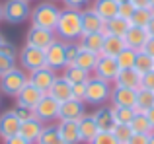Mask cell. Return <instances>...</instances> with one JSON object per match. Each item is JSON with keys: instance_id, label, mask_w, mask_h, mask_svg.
I'll list each match as a JSON object with an SVG mask.
<instances>
[{"instance_id": "ab89813d", "label": "cell", "mask_w": 154, "mask_h": 144, "mask_svg": "<svg viewBox=\"0 0 154 144\" xmlns=\"http://www.w3.org/2000/svg\"><path fill=\"white\" fill-rule=\"evenodd\" d=\"M90 144H119V142L115 140V136H113L109 130H100V133L92 138Z\"/></svg>"}, {"instance_id": "9a60e30c", "label": "cell", "mask_w": 154, "mask_h": 144, "mask_svg": "<svg viewBox=\"0 0 154 144\" xmlns=\"http://www.w3.org/2000/svg\"><path fill=\"white\" fill-rule=\"evenodd\" d=\"M148 31H146V27H139V26H129V29H127V33L123 35V41H125V45L127 47H131V49H135V51H140L144 47V43L148 41Z\"/></svg>"}, {"instance_id": "7a4b0ae2", "label": "cell", "mask_w": 154, "mask_h": 144, "mask_svg": "<svg viewBox=\"0 0 154 144\" xmlns=\"http://www.w3.org/2000/svg\"><path fill=\"white\" fill-rule=\"evenodd\" d=\"M59 16L60 10L55 6L53 2H41L31 10V26H39V27H45V29L55 31L57 22H59Z\"/></svg>"}, {"instance_id": "f5cc1de1", "label": "cell", "mask_w": 154, "mask_h": 144, "mask_svg": "<svg viewBox=\"0 0 154 144\" xmlns=\"http://www.w3.org/2000/svg\"><path fill=\"white\" fill-rule=\"evenodd\" d=\"M146 31H148V35H150V37H154V14H152L150 22H148V26H146Z\"/></svg>"}, {"instance_id": "52a82bcc", "label": "cell", "mask_w": 154, "mask_h": 144, "mask_svg": "<svg viewBox=\"0 0 154 144\" xmlns=\"http://www.w3.org/2000/svg\"><path fill=\"white\" fill-rule=\"evenodd\" d=\"M59 107H60V103L55 98H51L49 94H45L43 99L35 105V117L39 121H43L45 125L53 121H59Z\"/></svg>"}, {"instance_id": "ac0fdd59", "label": "cell", "mask_w": 154, "mask_h": 144, "mask_svg": "<svg viewBox=\"0 0 154 144\" xmlns=\"http://www.w3.org/2000/svg\"><path fill=\"white\" fill-rule=\"evenodd\" d=\"M18 130H20V119L16 117L14 109L4 111V113L0 115V138L6 140V138L18 134Z\"/></svg>"}, {"instance_id": "603a6c76", "label": "cell", "mask_w": 154, "mask_h": 144, "mask_svg": "<svg viewBox=\"0 0 154 144\" xmlns=\"http://www.w3.org/2000/svg\"><path fill=\"white\" fill-rule=\"evenodd\" d=\"M140 78L135 68H121L117 78L113 80V86H125V88H133V90H139L140 88Z\"/></svg>"}, {"instance_id": "816d5d0a", "label": "cell", "mask_w": 154, "mask_h": 144, "mask_svg": "<svg viewBox=\"0 0 154 144\" xmlns=\"http://www.w3.org/2000/svg\"><path fill=\"white\" fill-rule=\"evenodd\" d=\"M144 115H146V119L150 121V125H152V129H154V105L148 111H144Z\"/></svg>"}, {"instance_id": "277c9868", "label": "cell", "mask_w": 154, "mask_h": 144, "mask_svg": "<svg viewBox=\"0 0 154 144\" xmlns=\"http://www.w3.org/2000/svg\"><path fill=\"white\" fill-rule=\"evenodd\" d=\"M31 18V6L27 0H6L2 4V20L8 23H22Z\"/></svg>"}, {"instance_id": "d6a6232c", "label": "cell", "mask_w": 154, "mask_h": 144, "mask_svg": "<svg viewBox=\"0 0 154 144\" xmlns=\"http://www.w3.org/2000/svg\"><path fill=\"white\" fill-rule=\"evenodd\" d=\"M131 125V129H133V133H143V134H150L152 133V125H150V121L146 119V115L144 113H139L137 111L135 113V117H133V121L129 123Z\"/></svg>"}, {"instance_id": "7bdbcfd3", "label": "cell", "mask_w": 154, "mask_h": 144, "mask_svg": "<svg viewBox=\"0 0 154 144\" xmlns=\"http://www.w3.org/2000/svg\"><path fill=\"white\" fill-rule=\"evenodd\" d=\"M12 68H16V58L6 57V55L0 53V76H4L6 72H10Z\"/></svg>"}, {"instance_id": "836d02e7", "label": "cell", "mask_w": 154, "mask_h": 144, "mask_svg": "<svg viewBox=\"0 0 154 144\" xmlns=\"http://www.w3.org/2000/svg\"><path fill=\"white\" fill-rule=\"evenodd\" d=\"M137 53H139V51L131 49V47H125V49H123V51H121V53L115 57L117 64H119V70H121V68H133V66H135Z\"/></svg>"}, {"instance_id": "5bb4252c", "label": "cell", "mask_w": 154, "mask_h": 144, "mask_svg": "<svg viewBox=\"0 0 154 144\" xmlns=\"http://www.w3.org/2000/svg\"><path fill=\"white\" fill-rule=\"evenodd\" d=\"M82 115H86V109H84V101L80 99H66L59 107V119L63 121H78Z\"/></svg>"}, {"instance_id": "f6af8a7d", "label": "cell", "mask_w": 154, "mask_h": 144, "mask_svg": "<svg viewBox=\"0 0 154 144\" xmlns=\"http://www.w3.org/2000/svg\"><path fill=\"white\" fill-rule=\"evenodd\" d=\"M140 86L146 88V90H152V92H154V70L146 72V74H143V78H140Z\"/></svg>"}, {"instance_id": "83f0119b", "label": "cell", "mask_w": 154, "mask_h": 144, "mask_svg": "<svg viewBox=\"0 0 154 144\" xmlns=\"http://www.w3.org/2000/svg\"><path fill=\"white\" fill-rule=\"evenodd\" d=\"M35 144H64V142H63V138H60V134H59L57 125L47 123V125L43 127V130H41V134H39V138H37Z\"/></svg>"}, {"instance_id": "3957f363", "label": "cell", "mask_w": 154, "mask_h": 144, "mask_svg": "<svg viewBox=\"0 0 154 144\" xmlns=\"http://www.w3.org/2000/svg\"><path fill=\"white\" fill-rule=\"evenodd\" d=\"M109 95H111V82H105V80L98 78V76H90V78H88L84 103L103 105L105 101H109Z\"/></svg>"}, {"instance_id": "d590c367", "label": "cell", "mask_w": 154, "mask_h": 144, "mask_svg": "<svg viewBox=\"0 0 154 144\" xmlns=\"http://www.w3.org/2000/svg\"><path fill=\"white\" fill-rule=\"evenodd\" d=\"M135 113H137L135 107H113L115 123H121V125H129V123L133 121V117H135Z\"/></svg>"}, {"instance_id": "6da1fadb", "label": "cell", "mask_w": 154, "mask_h": 144, "mask_svg": "<svg viewBox=\"0 0 154 144\" xmlns=\"http://www.w3.org/2000/svg\"><path fill=\"white\" fill-rule=\"evenodd\" d=\"M55 33L63 41H78L82 35V23H80V10L64 8L60 10L59 22H57Z\"/></svg>"}, {"instance_id": "8fae6325", "label": "cell", "mask_w": 154, "mask_h": 144, "mask_svg": "<svg viewBox=\"0 0 154 144\" xmlns=\"http://www.w3.org/2000/svg\"><path fill=\"white\" fill-rule=\"evenodd\" d=\"M109 101L113 107H135L137 103V90L125 86H113Z\"/></svg>"}, {"instance_id": "ba28073f", "label": "cell", "mask_w": 154, "mask_h": 144, "mask_svg": "<svg viewBox=\"0 0 154 144\" xmlns=\"http://www.w3.org/2000/svg\"><path fill=\"white\" fill-rule=\"evenodd\" d=\"M55 39H57L55 31L45 29V27H39V26H31L29 29H27V33H26V45H31V47H37V49L45 51Z\"/></svg>"}, {"instance_id": "cb8c5ba5", "label": "cell", "mask_w": 154, "mask_h": 144, "mask_svg": "<svg viewBox=\"0 0 154 144\" xmlns=\"http://www.w3.org/2000/svg\"><path fill=\"white\" fill-rule=\"evenodd\" d=\"M92 8H94V12L103 20V22H107V20H111V18L117 16L119 4H117L115 0H94Z\"/></svg>"}, {"instance_id": "c3c4849f", "label": "cell", "mask_w": 154, "mask_h": 144, "mask_svg": "<svg viewBox=\"0 0 154 144\" xmlns=\"http://www.w3.org/2000/svg\"><path fill=\"white\" fill-rule=\"evenodd\" d=\"M4 144H31V142H27L26 138L20 136V134H14V136L6 138V140H4Z\"/></svg>"}, {"instance_id": "db71d44e", "label": "cell", "mask_w": 154, "mask_h": 144, "mask_svg": "<svg viewBox=\"0 0 154 144\" xmlns=\"http://www.w3.org/2000/svg\"><path fill=\"white\" fill-rule=\"evenodd\" d=\"M148 144H154V130L150 133V136H148Z\"/></svg>"}, {"instance_id": "f907efd6", "label": "cell", "mask_w": 154, "mask_h": 144, "mask_svg": "<svg viewBox=\"0 0 154 144\" xmlns=\"http://www.w3.org/2000/svg\"><path fill=\"white\" fill-rule=\"evenodd\" d=\"M135 8H150V0H131Z\"/></svg>"}, {"instance_id": "30bf717a", "label": "cell", "mask_w": 154, "mask_h": 144, "mask_svg": "<svg viewBox=\"0 0 154 144\" xmlns=\"http://www.w3.org/2000/svg\"><path fill=\"white\" fill-rule=\"evenodd\" d=\"M45 64L53 70H59L66 66V58H64V41L63 39H55L49 47L45 49Z\"/></svg>"}, {"instance_id": "ffe728a7", "label": "cell", "mask_w": 154, "mask_h": 144, "mask_svg": "<svg viewBox=\"0 0 154 144\" xmlns=\"http://www.w3.org/2000/svg\"><path fill=\"white\" fill-rule=\"evenodd\" d=\"M57 129H59V134L64 144H80L78 121H63V119H59Z\"/></svg>"}, {"instance_id": "74e56055", "label": "cell", "mask_w": 154, "mask_h": 144, "mask_svg": "<svg viewBox=\"0 0 154 144\" xmlns=\"http://www.w3.org/2000/svg\"><path fill=\"white\" fill-rule=\"evenodd\" d=\"M78 53H80V43H76V41H64V58H66V66L68 64H74Z\"/></svg>"}, {"instance_id": "7402d4cb", "label": "cell", "mask_w": 154, "mask_h": 144, "mask_svg": "<svg viewBox=\"0 0 154 144\" xmlns=\"http://www.w3.org/2000/svg\"><path fill=\"white\" fill-rule=\"evenodd\" d=\"M78 130H80V142H86V144H90L92 138L100 133V129H98V125H96L94 117L88 115V113L82 115V117L78 119Z\"/></svg>"}, {"instance_id": "5b68a950", "label": "cell", "mask_w": 154, "mask_h": 144, "mask_svg": "<svg viewBox=\"0 0 154 144\" xmlns=\"http://www.w3.org/2000/svg\"><path fill=\"white\" fill-rule=\"evenodd\" d=\"M26 84H27V74L23 68H12L4 76H0V92L6 95H12V98H16Z\"/></svg>"}, {"instance_id": "91938a15", "label": "cell", "mask_w": 154, "mask_h": 144, "mask_svg": "<svg viewBox=\"0 0 154 144\" xmlns=\"http://www.w3.org/2000/svg\"><path fill=\"white\" fill-rule=\"evenodd\" d=\"M0 41H2V35H0Z\"/></svg>"}, {"instance_id": "f35d334b", "label": "cell", "mask_w": 154, "mask_h": 144, "mask_svg": "<svg viewBox=\"0 0 154 144\" xmlns=\"http://www.w3.org/2000/svg\"><path fill=\"white\" fill-rule=\"evenodd\" d=\"M14 113H16V117L20 119V123H22V121H27V119H33V117H35V109H33V107L22 105V103H16V107H14Z\"/></svg>"}, {"instance_id": "1f68e13d", "label": "cell", "mask_w": 154, "mask_h": 144, "mask_svg": "<svg viewBox=\"0 0 154 144\" xmlns=\"http://www.w3.org/2000/svg\"><path fill=\"white\" fill-rule=\"evenodd\" d=\"M137 72H139L140 76L146 74V72L154 70V57H150L148 53H144V51H139L137 53V58H135V66H133Z\"/></svg>"}, {"instance_id": "7c38bea8", "label": "cell", "mask_w": 154, "mask_h": 144, "mask_svg": "<svg viewBox=\"0 0 154 144\" xmlns=\"http://www.w3.org/2000/svg\"><path fill=\"white\" fill-rule=\"evenodd\" d=\"M80 23H82V33H103L105 22L94 12V8H84L80 10Z\"/></svg>"}, {"instance_id": "7dc6e473", "label": "cell", "mask_w": 154, "mask_h": 144, "mask_svg": "<svg viewBox=\"0 0 154 144\" xmlns=\"http://www.w3.org/2000/svg\"><path fill=\"white\" fill-rule=\"evenodd\" d=\"M64 6L66 8H74V10H80V8H84L90 0H63Z\"/></svg>"}, {"instance_id": "680465c9", "label": "cell", "mask_w": 154, "mask_h": 144, "mask_svg": "<svg viewBox=\"0 0 154 144\" xmlns=\"http://www.w3.org/2000/svg\"><path fill=\"white\" fill-rule=\"evenodd\" d=\"M51 2H60V0H51Z\"/></svg>"}, {"instance_id": "e0dca14e", "label": "cell", "mask_w": 154, "mask_h": 144, "mask_svg": "<svg viewBox=\"0 0 154 144\" xmlns=\"http://www.w3.org/2000/svg\"><path fill=\"white\" fill-rule=\"evenodd\" d=\"M47 94H49L51 98H55L59 103H63V101H66V99H72V84L68 82L64 76H57Z\"/></svg>"}, {"instance_id": "60d3db41", "label": "cell", "mask_w": 154, "mask_h": 144, "mask_svg": "<svg viewBox=\"0 0 154 144\" xmlns=\"http://www.w3.org/2000/svg\"><path fill=\"white\" fill-rule=\"evenodd\" d=\"M135 10H137V8L133 6L131 2H123V4H119V8H117V16H119V18H123V20H127V22H131Z\"/></svg>"}, {"instance_id": "9c48e42d", "label": "cell", "mask_w": 154, "mask_h": 144, "mask_svg": "<svg viewBox=\"0 0 154 144\" xmlns=\"http://www.w3.org/2000/svg\"><path fill=\"white\" fill-rule=\"evenodd\" d=\"M119 74V64H117L115 57H107V55H100L98 57V62L94 66V76L105 80V82H111L117 78Z\"/></svg>"}, {"instance_id": "8d00e7d4", "label": "cell", "mask_w": 154, "mask_h": 144, "mask_svg": "<svg viewBox=\"0 0 154 144\" xmlns=\"http://www.w3.org/2000/svg\"><path fill=\"white\" fill-rule=\"evenodd\" d=\"M111 134L115 136V140L119 144H127L133 136V129L131 125H121V123H115V127L111 129Z\"/></svg>"}, {"instance_id": "8992f818", "label": "cell", "mask_w": 154, "mask_h": 144, "mask_svg": "<svg viewBox=\"0 0 154 144\" xmlns=\"http://www.w3.org/2000/svg\"><path fill=\"white\" fill-rule=\"evenodd\" d=\"M20 64L26 72H33L37 68H43L45 64V51L43 49H37V47H31V45H26L22 51H20Z\"/></svg>"}, {"instance_id": "4dcf8cb0", "label": "cell", "mask_w": 154, "mask_h": 144, "mask_svg": "<svg viewBox=\"0 0 154 144\" xmlns=\"http://www.w3.org/2000/svg\"><path fill=\"white\" fill-rule=\"evenodd\" d=\"M63 76L70 84H82V82H88L90 72H86L84 68H80V66H76V64H68V66H64V74Z\"/></svg>"}, {"instance_id": "d6986e66", "label": "cell", "mask_w": 154, "mask_h": 144, "mask_svg": "<svg viewBox=\"0 0 154 144\" xmlns=\"http://www.w3.org/2000/svg\"><path fill=\"white\" fill-rule=\"evenodd\" d=\"M43 95H45V92H41L39 88H35L33 84L27 82L22 88V92L16 95V103H22V105H27V107H33L35 109V105L43 99Z\"/></svg>"}, {"instance_id": "9f6ffc18", "label": "cell", "mask_w": 154, "mask_h": 144, "mask_svg": "<svg viewBox=\"0 0 154 144\" xmlns=\"http://www.w3.org/2000/svg\"><path fill=\"white\" fill-rule=\"evenodd\" d=\"M0 22H2V4H0Z\"/></svg>"}, {"instance_id": "6125c7cd", "label": "cell", "mask_w": 154, "mask_h": 144, "mask_svg": "<svg viewBox=\"0 0 154 144\" xmlns=\"http://www.w3.org/2000/svg\"><path fill=\"white\" fill-rule=\"evenodd\" d=\"M27 2H31V0H27Z\"/></svg>"}, {"instance_id": "e575fe53", "label": "cell", "mask_w": 154, "mask_h": 144, "mask_svg": "<svg viewBox=\"0 0 154 144\" xmlns=\"http://www.w3.org/2000/svg\"><path fill=\"white\" fill-rule=\"evenodd\" d=\"M154 10L152 8H137L135 14L131 18V26H139V27H146L148 22H150Z\"/></svg>"}, {"instance_id": "f1b7e54d", "label": "cell", "mask_w": 154, "mask_h": 144, "mask_svg": "<svg viewBox=\"0 0 154 144\" xmlns=\"http://www.w3.org/2000/svg\"><path fill=\"white\" fill-rule=\"evenodd\" d=\"M98 57H100L98 53H92V51L80 47V53H78V57H76L74 64L80 66V68H84L86 72H94V66H96V62H98Z\"/></svg>"}, {"instance_id": "94428289", "label": "cell", "mask_w": 154, "mask_h": 144, "mask_svg": "<svg viewBox=\"0 0 154 144\" xmlns=\"http://www.w3.org/2000/svg\"><path fill=\"white\" fill-rule=\"evenodd\" d=\"M0 101H2V98H0Z\"/></svg>"}, {"instance_id": "f546056e", "label": "cell", "mask_w": 154, "mask_h": 144, "mask_svg": "<svg viewBox=\"0 0 154 144\" xmlns=\"http://www.w3.org/2000/svg\"><path fill=\"white\" fill-rule=\"evenodd\" d=\"M152 105H154V92H152V90H146V88L140 86L139 90H137V103H135V109L139 111V113H144V111H148Z\"/></svg>"}, {"instance_id": "2e32d148", "label": "cell", "mask_w": 154, "mask_h": 144, "mask_svg": "<svg viewBox=\"0 0 154 144\" xmlns=\"http://www.w3.org/2000/svg\"><path fill=\"white\" fill-rule=\"evenodd\" d=\"M43 127H45V123L39 121L37 117L27 119V121H22V123H20L18 134H20V136H23L27 142L35 144V142H37V138H39V134H41V130H43Z\"/></svg>"}, {"instance_id": "ee69618b", "label": "cell", "mask_w": 154, "mask_h": 144, "mask_svg": "<svg viewBox=\"0 0 154 144\" xmlns=\"http://www.w3.org/2000/svg\"><path fill=\"white\" fill-rule=\"evenodd\" d=\"M84 98H86V82L72 84V99H80V101H84Z\"/></svg>"}, {"instance_id": "11a10c76", "label": "cell", "mask_w": 154, "mask_h": 144, "mask_svg": "<svg viewBox=\"0 0 154 144\" xmlns=\"http://www.w3.org/2000/svg\"><path fill=\"white\" fill-rule=\"evenodd\" d=\"M117 4H123V2H131V0H115Z\"/></svg>"}, {"instance_id": "4316f807", "label": "cell", "mask_w": 154, "mask_h": 144, "mask_svg": "<svg viewBox=\"0 0 154 144\" xmlns=\"http://www.w3.org/2000/svg\"><path fill=\"white\" fill-rule=\"evenodd\" d=\"M125 41L123 37H117V35H105L103 39V47H102V53L100 55H107V57H117L121 51L125 49Z\"/></svg>"}, {"instance_id": "d4e9b609", "label": "cell", "mask_w": 154, "mask_h": 144, "mask_svg": "<svg viewBox=\"0 0 154 144\" xmlns=\"http://www.w3.org/2000/svg\"><path fill=\"white\" fill-rule=\"evenodd\" d=\"M103 39H105V35L100 31V33H82L80 35V47L82 49H88V51H92V53H102V47H103Z\"/></svg>"}, {"instance_id": "6f0895ef", "label": "cell", "mask_w": 154, "mask_h": 144, "mask_svg": "<svg viewBox=\"0 0 154 144\" xmlns=\"http://www.w3.org/2000/svg\"><path fill=\"white\" fill-rule=\"evenodd\" d=\"M150 8H152V10H154V0H150Z\"/></svg>"}, {"instance_id": "681fc988", "label": "cell", "mask_w": 154, "mask_h": 144, "mask_svg": "<svg viewBox=\"0 0 154 144\" xmlns=\"http://www.w3.org/2000/svg\"><path fill=\"white\" fill-rule=\"evenodd\" d=\"M140 51H144V53H148L150 57H154V37H148V41L144 43V47Z\"/></svg>"}, {"instance_id": "4fadbf2b", "label": "cell", "mask_w": 154, "mask_h": 144, "mask_svg": "<svg viewBox=\"0 0 154 144\" xmlns=\"http://www.w3.org/2000/svg\"><path fill=\"white\" fill-rule=\"evenodd\" d=\"M55 78H57L55 70L49 68V66H43V68H37V70L29 72L27 82L33 84L35 88H39L41 92H45V94H47V92H49V88H51V84L55 82Z\"/></svg>"}, {"instance_id": "bcb514c9", "label": "cell", "mask_w": 154, "mask_h": 144, "mask_svg": "<svg viewBox=\"0 0 154 144\" xmlns=\"http://www.w3.org/2000/svg\"><path fill=\"white\" fill-rule=\"evenodd\" d=\"M148 136L150 134H143V133H133L131 140L127 144H148Z\"/></svg>"}, {"instance_id": "44dd1931", "label": "cell", "mask_w": 154, "mask_h": 144, "mask_svg": "<svg viewBox=\"0 0 154 144\" xmlns=\"http://www.w3.org/2000/svg\"><path fill=\"white\" fill-rule=\"evenodd\" d=\"M92 117H94L96 125H98L100 130H109L111 133V129L115 127V117H113V107H107V105H100L98 109L92 113Z\"/></svg>"}, {"instance_id": "b9f144b4", "label": "cell", "mask_w": 154, "mask_h": 144, "mask_svg": "<svg viewBox=\"0 0 154 144\" xmlns=\"http://www.w3.org/2000/svg\"><path fill=\"white\" fill-rule=\"evenodd\" d=\"M0 53L6 55V57H12V58L18 57V49H16V45L12 41H8V39H4V37H2V41H0Z\"/></svg>"}, {"instance_id": "484cf974", "label": "cell", "mask_w": 154, "mask_h": 144, "mask_svg": "<svg viewBox=\"0 0 154 144\" xmlns=\"http://www.w3.org/2000/svg\"><path fill=\"white\" fill-rule=\"evenodd\" d=\"M129 26H131V22H127V20L115 16V18H111V20H107V22H105L103 35H117V37H123V35L127 33Z\"/></svg>"}]
</instances>
